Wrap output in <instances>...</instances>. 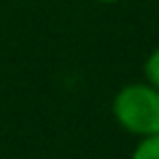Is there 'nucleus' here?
Masks as SVG:
<instances>
[{"label": "nucleus", "mask_w": 159, "mask_h": 159, "mask_svg": "<svg viewBox=\"0 0 159 159\" xmlns=\"http://www.w3.org/2000/svg\"><path fill=\"white\" fill-rule=\"evenodd\" d=\"M111 113L122 131L135 137L159 135V89L150 83H129L111 100Z\"/></svg>", "instance_id": "nucleus-1"}, {"label": "nucleus", "mask_w": 159, "mask_h": 159, "mask_svg": "<svg viewBox=\"0 0 159 159\" xmlns=\"http://www.w3.org/2000/svg\"><path fill=\"white\" fill-rule=\"evenodd\" d=\"M131 159H159V135L139 137L131 152Z\"/></svg>", "instance_id": "nucleus-2"}, {"label": "nucleus", "mask_w": 159, "mask_h": 159, "mask_svg": "<svg viewBox=\"0 0 159 159\" xmlns=\"http://www.w3.org/2000/svg\"><path fill=\"white\" fill-rule=\"evenodd\" d=\"M144 76H146V83H150L155 89H159V46L146 57V61H144Z\"/></svg>", "instance_id": "nucleus-3"}, {"label": "nucleus", "mask_w": 159, "mask_h": 159, "mask_svg": "<svg viewBox=\"0 0 159 159\" xmlns=\"http://www.w3.org/2000/svg\"><path fill=\"white\" fill-rule=\"evenodd\" d=\"M94 2H100V5H116L120 0H94Z\"/></svg>", "instance_id": "nucleus-4"}]
</instances>
